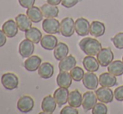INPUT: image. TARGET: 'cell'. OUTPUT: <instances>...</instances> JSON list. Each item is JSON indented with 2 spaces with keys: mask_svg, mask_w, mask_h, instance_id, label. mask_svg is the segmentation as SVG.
I'll return each mask as SVG.
<instances>
[{
  "mask_svg": "<svg viewBox=\"0 0 123 114\" xmlns=\"http://www.w3.org/2000/svg\"><path fill=\"white\" fill-rule=\"evenodd\" d=\"M79 47L86 56H96L102 49L101 44L92 37H85L79 42Z\"/></svg>",
  "mask_w": 123,
  "mask_h": 114,
  "instance_id": "1",
  "label": "cell"
},
{
  "mask_svg": "<svg viewBox=\"0 0 123 114\" xmlns=\"http://www.w3.org/2000/svg\"><path fill=\"white\" fill-rule=\"evenodd\" d=\"M1 83L6 90L13 91L18 88L19 81H18V77L14 73L7 72L3 74V76H1Z\"/></svg>",
  "mask_w": 123,
  "mask_h": 114,
  "instance_id": "2",
  "label": "cell"
},
{
  "mask_svg": "<svg viewBox=\"0 0 123 114\" xmlns=\"http://www.w3.org/2000/svg\"><path fill=\"white\" fill-rule=\"evenodd\" d=\"M60 34L64 37H71L75 32L74 29V21L70 17H66L63 19L60 22Z\"/></svg>",
  "mask_w": 123,
  "mask_h": 114,
  "instance_id": "3",
  "label": "cell"
},
{
  "mask_svg": "<svg viewBox=\"0 0 123 114\" xmlns=\"http://www.w3.org/2000/svg\"><path fill=\"white\" fill-rule=\"evenodd\" d=\"M34 107V101L30 96L24 95L18 98L17 101V108L23 113H27L32 111Z\"/></svg>",
  "mask_w": 123,
  "mask_h": 114,
  "instance_id": "4",
  "label": "cell"
},
{
  "mask_svg": "<svg viewBox=\"0 0 123 114\" xmlns=\"http://www.w3.org/2000/svg\"><path fill=\"white\" fill-rule=\"evenodd\" d=\"M60 22H59V20H57L55 18H45V19L43 20L42 28L44 32L47 34H59V33H60Z\"/></svg>",
  "mask_w": 123,
  "mask_h": 114,
  "instance_id": "5",
  "label": "cell"
},
{
  "mask_svg": "<svg viewBox=\"0 0 123 114\" xmlns=\"http://www.w3.org/2000/svg\"><path fill=\"white\" fill-rule=\"evenodd\" d=\"M97 96L96 92L92 91H88L85 92L82 96V108L86 112L92 110L95 105L97 103Z\"/></svg>",
  "mask_w": 123,
  "mask_h": 114,
  "instance_id": "6",
  "label": "cell"
},
{
  "mask_svg": "<svg viewBox=\"0 0 123 114\" xmlns=\"http://www.w3.org/2000/svg\"><path fill=\"white\" fill-rule=\"evenodd\" d=\"M96 56L102 67H107L114 60V54L111 48H102Z\"/></svg>",
  "mask_w": 123,
  "mask_h": 114,
  "instance_id": "7",
  "label": "cell"
},
{
  "mask_svg": "<svg viewBox=\"0 0 123 114\" xmlns=\"http://www.w3.org/2000/svg\"><path fill=\"white\" fill-rule=\"evenodd\" d=\"M96 94L97 99L103 103H111L112 102L114 97V91L110 89V87H101L96 90Z\"/></svg>",
  "mask_w": 123,
  "mask_h": 114,
  "instance_id": "8",
  "label": "cell"
},
{
  "mask_svg": "<svg viewBox=\"0 0 123 114\" xmlns=\"http://www.w3.org/2000/svg\"><path fill=\"white\" fill-rule=\"evenodd\" d=\"M82 83L85 87L88 90H96L98 87L99 77L95 74V72L87 71L85 73L84 77L82 79Z\"/></svg>",
  "mask_w": 123,
  "mask_h": 114,
  "instance_id": "9",
  "label": "cell"
},
{
  "mask_svg": "<svg viewBox=\"0 0 123 114\" xmlns=\"http://www.w3.org/2000/svg\"><path fill=\"white\" fill-rule=\"evenodd\" d=\"M34 52V43L25 39L20 42L18 45V53L23 58L31 56Z\"/></svg>",
  "mask_w": 123,
  "mask_h": 114,
  "instance_id": "10",
  "label": "cell"
},
{
  "mask_svg": "<svg viewBox=\"0 0 123 114\" xmlns=\"http://www.w3.org/2000/svg\"><path fill=\"white\" fill-rule=\"evenodd\" d=\"M90 25L86 19L85 18H79L74 22V29H75V33L79 36H86L90 33Z\"/></svg>",
  "mask_w": 123,
  "mask_h": 114,
  "instance_id": "11",
  "label": "cell"
},
{
  "mask_svg": "<svg viewBox=\"0 0 123 114\" xmlns=\"http://www.w3.org/2000/svg\"><path fill=\"white\" fill-rule=\"evenodd\" d=\"M70 91H69L68 88L65 87H60L59 86L58 89H56L54 92V97H55V101L57 102L60 108H61L62 106L65 105L66 103H68V97Z\"/></svg>",
  "mask_w": 123,
  "mask_h": 114,
  "instance_id": "12",
  "label": "cell"
},
{
  "mask_svg": "<svg viewBox=\"0 0 123 114\" xmlns=\"http://www.w3.org/2000/svg\"><path fill=\"white\" fill-rule=\"evenodd\" d=\"M57 107V102L54 96L48 95L44 96L41 102V109L44 113L51 114L55 111Z\"/></svg>",
  "mask_w": 123,
  "mask_h": 114,
  "instance_id": "13",
  "label": "cell"
},
{
  "mask_svg": "<svg viewBox=\"0 0 123 114\" xmlns=\"http://www.w3.org/2000/svg\"><path fill=\"white\" fill-rule=\"evenodd\" d=\"M83 66L85 70L89 72H96L100 68V63H99L97 58L93 56H85L83 59Z\"/></svg>",
  "mask_w": 123,
  "mask_h": 114,
  "instance_id": "14",
  "label": "cell"
},
{
  "mask_svg": "<svg viewBox=\"0 0 123 114\" xmlns=\"http://www.w3.org/2000/svg\"><path fill=\"white\" fill-rule=\"evenodd\" d=\"M99 83L101 86L105 87H113L117 84V76L110 72H104L99 76Z\"/></svg>",
  "mask_w": 123,
  "mask_h": 114,
  "instance_id": "15",
  "label": "cell"
},
{
  "mask_svg": "<svg viewBox=\"0 0 123 114\" xmlns=\"http://www.w3.org/2000/svg\"><path fill=\"white\" fill-rule=\"evenodd\" d=\"M2 29L5 33L7 37L8 38H13L17 35L18 31V25L15 20L13 19H8L3 23Z\"/></svg>",
  "mask_w": 123,
  "mask_h": 114,
  "instance_id": "16",
  "label": "cell"
},
{
  "mask_svg": "<svg viewBox=\"0 0 123 114\" xmlns=\"http://www.w3.org/2000/svg\"><path fill=\"white\" fill-rule=\"evenodd\" d=\"M41 63H42V59L40 57L32 55L31 56L26 59L24 65H25V70H27L28 71L34 72L35 70H38Z\"/></svg>",
  "mask_w": 123,
  "mask_h": 114,
  "instance_id": "17",
  "label": "cell"
},
{
  "mask_svg": "<svg viewBox=\"0 0 123 114\" xmlns=\"http://www.w3.org/2000/svg\"><path fill=\"white\" fill-rule=\"evenodd\" d=\"M58 43V39L54 34H50L44 35L40 40L41 46L46 51H54Z\"/></svg>",
  "mask_w": 123,
  "mask_h": 114,
  "instance_id": "18",
  "label": "cell"
},
{
  "mask_svg": "<svg viewBox=\"0 0 123 114\" xmlns=\"http://www.w3.org/2000/svg\"><path fill=\"white\" fill-rule=\"evenodd\" d=\"M76 63L77 61L72 55L67 56L61 60H60L59 70L60 71H70V70H72L74 66H76Z\"/></svg>",
  "mask_w": 123,
  "mask_h": 114,
  "instance_id": "19",
  "label": "cell"
},
{
  "mask_svg": "<svg viewBox=\"0 0 123 114\" xmlns=\"http://www.w3.org/2000/svg\"><path fill=\"white\" fill-rule=\"evenodd\" d=\"M54 71V65L49 62H44L41 63L40 66L38 69V74L42 79H49L53 76Z\"/></svg>",
  "mask_w": 123,
  "mask_h": 114,
  "instance_id": "20",
  "label": "cell"
},
{
  "mask_svg": "<svg viewBox=\"0 0 123 114\" xmlns=\"http://www.w3.org/2000/svg\"><path fill=\"white\" fill-rule=\"evenodd\" d=\"M72 77L69 71H60L56 77V83L60 87L69 88L72 84Z\"/></svg>",
  "mask_w": 123,
  "mask_h": 114,
  "instance_id": "21",
  "label": "cell"
},
{
  "mask_svg": "<svg viewBox=\"0 0 123 114\" xmlns=\"http://www.w3.org/2000/svg\"><path fill=\"white\" fill-rule=\"evenodd\" d=\"M105 32V26L102 22L94 20L90 25V34L95 38L101 37Z\"/></svg>",
  "mask_w": 123,
  "mask_h": 114,
  "instance_id": "22",
  "label": "cell"
},
{
  "mask_svg": "<svg viewBox=\"0 0 123 114\" xmlns=\"http://www.w3.org/2000/svg\"><path fill=\"white\" fill-rule=\"evenodd\" d=\"M15 21L18 25V28L20 31L25 32L29 28L32 27L33 22L30 20V19L28 17L27 14H24V13H20L15 18Z\"/></svg>",
  "mask_w": 123,
  "mask_h": 114,
  "instance_id": "23",
  "label": "cell"
},
{
  "mask_svg": "<svg viewBox=\"0 0 123 114\" xmlns=\"http://www.w3.org/2000/svg\"><path fill=\"white\" fill-rule=\"evenodd\" d=\"M26 14L28 15V17L30 19V20L33 23H39L40 21H42L43 18H44V15L41 12L40 8L34 6V5L27 8Z\"/></svg>",
  "mask_w": 123,
  "mask_h": 114,
  "instance_id": "24",
  "label": "cell"
},
{
  "mask_svg": "<svg viewBox=\"0 0 123 114\" xmlns=\"http://www.w3.org/2000/svg\"><path fill=\"white\" fill-rule=\"evenodd\" d=\"M40 9L44 18H56L60 13L58 7L55 5L49 4L48 3L45 4H43Z\"/></svg>",
  "mask_w": 123,
  "mask_h": 114,
  "instance_id": "25",
  "label": "cell"
},
{
  "mask_svg": "<svg viewBox=\"0 0 123 114\" xmlns=\"http://www.w3.org/2000/svg\"><path fill=\"white\" fill-rule=\"evenodd\" d=\"M69 54V46L64 42H59L54 49V56L57 60H61Z\"/></svg>",
  "mask_w": 123,
  "mask_h": 114,
  "instance_id": "26",
  "label": "cell"
},
{
  "mask_svg": "<svg viewBox=\"0 0 123 114\" xmlns=\"http://www.w3.org/2000/svg\"><path fill=\"white\" fill-rule=\"evenodd\" d=\"M25 39L32 41L34 44L40 43V40L42 39L43 35L41 31L39 29L35 28V27H31L27 31H25Z\"/></svg>",
  "mask_w": 123,
  "mask_h": 114,
  "instance_id": "27",
  "label": "cell"
},
{
  "mask_svg": "<svg viewBox=\"0 0 123 114\" xmlns=\"http://www.w3.org/2000/svg\"><path fill=\"white\" fill-rule=\"evenodd\" d=\"M68 103L69 105L76 108H79L80 106H82V95L78 90H74L70 92Z\"/></svg>",
  "mask_w": 123,
  "mask_h": 114,
  "instance_id": "28",
  "label": "cell"
},
{
  "mask_svg": "<svg viewBox=\"0 0 123 114\" xmlns=\"http://www.w3.org/2000/svg\"><path fill=\"white\" fill-rule=\"evenodd\" d=\"M107 70L111 74L116 76H120L123 74V61L122 60H113L110 65L107 66Z\"/></svg>",
  "mask_w": 123,
  "mask_h": 114,
  "instance_id": "29",
  "label": "cell"
},
{
  "mask_svg": "<svg viewBox=\"0 0 123 114\" xmlns=\"http://www.w3.org/2000/svg\"><path fill=\"white\" fill-rule=\"evenodd\" d=\"M70 76H71L73 81L76 82H79L80 81H82L83 77H84L85 72L81 67L80 66H74L72 70H70Z\"/></svg>",
  "mask_w": 123,
  "mask_h": 114,
  "instance_id": "30",
  "label": "cell"
},
{
  "mask_svg": "<svg viewBox=\"0 0 123 114\" xmlns=\"http://www.w3.org/2000/svg\"><path fill=\"white\" fill-rule=\"evenodd\" d=\"M91 112H92V114H106L108 113V108H107L105 103L100 101L95 105Z\"/></svg>",
  "mask_w": 123,
  "mask_h": 114,
  "instance_id": "31",
  "label": "cell"
},
{
  "mask_svg": "<svg viewBox=\"0 0 123 114\" xmlns=\"http://www.w3.org/2000/svg\"><path fill=\"white\" fill-rule=\"evenodd\" d=\"M111 42L118 50H123V32H120L111 38Z\"/></svg>",
  "mask_w": 123,
  "mask_h": 114,
  "instance_id": "32",
  "label": "cell"
},
{
  "mask_svg": "<svg viewBox=\"0 0 123 114\" xmlns=\"http://www.w3.org/2000/svg\"><path fill=\"white\" fill-rule=\"evenodd\" d=\"M79 111L77 110L76 108L70 106H65V108H62V110L60 111V114H78Z\"/></svg>",
  "mask_w": 123,
  "mask_h": 114,
  "instance_id": "33",
  "label": "cell"
},
{
  "mask_svg": "<svg viewBox=\"0 0 123 114\" xmlns=\"http://www.w3.org/2000/svg\"><path fill=\"white\" fill-rule=\"evenodd\" d=\"M114 97L118 101H123V86L116 88V90L114 91Z\"/></svg>",
  "mask_w": 123,
  "mask_h": 114,
  "instance_id": "34",
  "label": "cell"
},
{
  "mask_svg": "<svg viewBox=\"0 0 123 114\" xmlns=\"http://www.w3.org/2000/svg\"><path fill=\"white\" fill-rule=\"evenodd\" d=\"M80 1H81V0H62L61 5L66 8H70L75 6Z\"/></svg>",
  "mask_w": 123,
  "mask_h": 114,
  "instance_id": "35",
  "label": "cell"
},
{
  "mask_svg": "<svg viewBox=\"0 0 123 114\" xmlns=\"http://www.w3.org/2000/svg\"><path fill=\"white\" fill-rule=\"evenodd\" d=\"M18 3L24 8H29L34 6L35 3V0H18Z\"/></svg>",
  "mask_w": 123,
  "mask_h": 114,
  "instance_id": "36",
  "label": "cell"
},
{
  "mask_svg": "<svg viewBox=\"0 0 123 114\" xmlns=\"http://www.w3.org/2000/svg\"><path fill=\"white\" fill-rule=\"evenodd\" d=\"M7 42V35L3 31V29H0V48L5 45Z\"/></svg>",
  "mask_w": 123,
  "mask_h": 114,
  "instance_id": "37",
  "label": "cell"
},
{
  "mask_svg": "<svg viewBox=\"0 0 123 114\" xmlns=\"http://www.w3.org/2000/svg\"><path fill=\"white\" fill-rule=\"evenodd\" d=\"M62 0H47V3L52 5H55V6H58L59 4H61Z\"/></svg>",
  "mask_w": 123,
  "mask_h": 114,
  "instance_id": "38",
  "label": "cell"
},
{
  "mask_svg": "<svg viewBox=\"0 0 123 114\" xmlns=\"http://www.w3.org/2000/svg\"><path fill=\"white\" fill-rule=\"evenodd\" d=\"M122 61H123V56H122Z\"/></svg>",
  "mask_w": 123,
  "mask_h": 114,
  "instance_id": "39",
  "label": "cell"
}]
</instances>
